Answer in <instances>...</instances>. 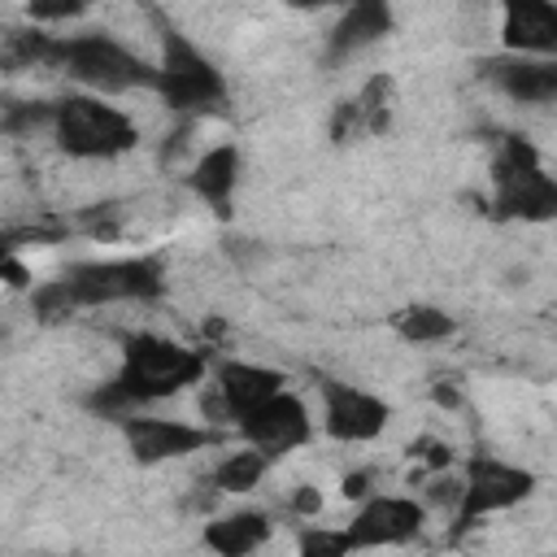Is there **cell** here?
<instances>
[{"mask_svg":"<svg viewBox=\"0 0 557 557\" xmlns=\"http://www.w3.org/2000/svg\"><path fill=\"white\" fill-rule=\"evenodd\" d=\"M387 418H392V405L379 400L374 392L352 387V383H335V379L322 383V426L331 440L366 444V440L383 435Z\"/></svg>","mask_w":557,"mask_h":557,"instance_id":"11","label":"cell"},{"mask_svg":"<svg viewBox=\"0 0 557 557\" xmlns=\"http://www.w3.org/2000/svg\"><path fill=\"white\" fill-rule=\"evenodd\" d=\"M392 326H396V335L405 344H440V339H448L457 331L453 313H444L435 305H409V309H400L392 318Z\"/></svg>","mask_w":557,"mask_h":557,"instance_id":"21","label":"cell"},{"mask_svg":"<svg viewBox=\"0 0 557 557\" xmlns=\"http://www.w3.org/2000/svg\"><path fill=\"white\" fill-rule=\"evenodd\" d=\"M322 509V492L318 487H296V496H292V513H300V518H313Z\"/></svg>","mask_w":557,"mask_h":557,"instance_id":"28","label":"cell"},{"mask_svg":"<svg viewBox=\"0 0 557 557\" xmlns=\"http://www.w3.org/2000/svg\"><path fill=\"white\" fill-rule=\"evenodd\" d=\"M457 500H461V474H448V470H440L431 483H426V500L422 505H440V509H457Z\"/></svg>","mask_w":557,"mask_h":557,"instance_id":"25","label":"cell"},{"mask_svg":"<svg viewBox=\"0 0 557 557\" xmlns=\"http://www.w3.org/2000/svg\"><path fill=\"white\" fill-rule=\"evenodd\" d=\"M205 370H209L205 352H196V348H187L178 339L139 331V335L122 339V366H117V374L109 383H100L87 396V409L122 422L144 405H157L165 396L187 392L191 383L205 379Z\"/></svg>","mask_w":557,"mask_h":557,"instance_id":"1","label":"cell"},{"mask_svg":"<svg viewBox=\"0 0 557 557\" xmlns=\"http://www.w3.org/2000/svg\"><path fill=\"white\" fill-rule=\"evenodd\" d=\"M348 553L352 544L344 527H305L296 544V557H348Z\"/></svg>","mask_w":557,"mask_h":557,"instance_id":"22","label":"cell"},{"mask_svg":"<svg viewBox=\"0 0 557 557\" xmlns=\"http://www.w3.org/2000/svg\"><path fill=\"white\" fill-rule=\"evenodd\" d=\"M52 65L65 70L74 83L87 87V96H122L135 87L157 83V65H148L139 52L117 44L104 30H83V35H57Z\"/></svg>","mask_w":557,"mask_h":557,"instance_id":"3","label":"cell"},{"mask_svg":"<svg viewBox=\"0 0 557 557\" xmlns=\"http://www.w3.org/2000/svg\"><path fill=\"white\" fill-rule=\"evenodd\" d=\"M117 205H91V209H83L78 213V231H87V235H117Z\"/></svg>","mask_w":557,"mask_h":557,"instance_id":"26","label":"cell"},{"mask_svg":"<svg viewBox=\"0 0 557 557\" xmlns=\"http://www.w3.org/2000/svg\"><path fill=\"white\" fill-rule=\"evenodd\" d=\"M218 400L226 409V422H239L248 418L257 405H265L270 396L283 392V374L270 370V366H257V361H222L218 374Z\"/></svg>","mask_w":557,"mask_h":557,"instance_id":"13","label":"cell"},{"mask_svg":"<svg viewBox=\"0 0 557 557\" xmlns=\"http://www.w3.org/2000/svg\"><path fill=\"white\" fill-rule=\"evenodd\" d=\"M52 135H57L61 152H70L78 161H109V157H122L139 144L135 122L117 104H109L100 96H87V91H74L65 100H57Z\"/></svg>","mask_w":557,"mask_h":557,"instance_id":"4","label":"cell"},{"mask_svg":"<svg viewBox=\"0 0 557 557\" xmlns=\"http://www.w3.org/2000/svg\"><path fill=\"white\" fill-rule=\"evenodd\" d=\"M152 91L170 104V113L178 117H200L226 104V78L222 70L178 30L161 35V61H157V83Z\"/></svg>","mask_w":557,"mask_h":557,"instance_id":"5","label":"cell"},{"mask_svg":"<svg viewBox=\"0 0 557 557\" xmlns=\"http://www.w3.org/2000/svg\"><path fill=\"white\" fill-rule=\"evenodd\" d=\"M122 440H126V448L139 466H157V461H178V457L218 448L222 431L218 426H191V422H178V418L131 413V418H122Z\"/></svg>","mask_w":557,"mask_h":557,"instance_id":"8","label":"cell"},{"mask_svg":"<svg viewBox=\"0 0 557 557\" xmlns=\"http://www.w3.org/2000/svg\"><path fill=\"white\" fill-rule=\"evenodd\" d=\"M52 113H57V104H48V100L9 104L4 117H0V131H4V135H30V131H39V126H52Z\"/></svg>","mask_w":557,"mask_h":557,"instance_id":"23","label":"cell"},{"mask_svg":"<svg viewBox=\"0 0 557 557\" xmlns=\"http://www.w3.org/2000/svg\"><path fill=\"white\" fill-rule=\"evenodd\" d=\"M370 470H352V474H344V483H339V492L348 496V500H366L370 496Z\"/></svg>","mask_w":557,"mask_h":557,"instance_id":"29","label":"cell"},{"mask_svg":"<svg viewBox=\"0 0 557 557\" xmlns=\"http://www.w3.org/2000/svg\"><path fill=\"white\" fill-rule=\"evenodd\" d=\"M392 30V9L379 4V0H366V4H352L326 35V61H348L357 57L361 48L379 44L383 35Z\"/></svg>","mask_w":557,"mask_h":557,"instance_id":"17","label":"cell"},{"mask_svg":"<svg viewBox=\"0 0 557 557\" xmlns=\"http://www.w3.org/2000/svg\"><path fill=\"white\" fill-rule=\"evenodd\" d=\"M531 492H535V474L531 470L509 466V461L487 457V453H474L466 461V470H461V500H457V522H453L448 535L461 540L470 527H479V518L500 513V509H513Z\"/></svg>","mask_w":557,"mask_h":557,"instance_id":"7","label":"cell"},{"mask_svg":"<svg viewBox=\"0 0 557 557\" xmlns=\"http://www.w3.org/2000/svg\"><path fill=\"white\" fill-rule=\"evenodd\" d=\"M165 292V265L157 257H109V261H74L57 278H44L30 292V309L44 322H61L78 309L122 305V300H157Z\"/></svg>","mask_w":557,"mask_h":557,"instance_id":"2","label":"cell"},{"mask_svg":"<svg viewBox=\"0 0 557 557\" xmlns=\"http://www.w3.org/2000/svg\"><path fill=\"white\" fill-rule=\"evenodd\" d=\"M265 470H270V461H265L257 448H239V453H226V457L213 466L209 487L222 492V496H244V492H252V487L265 479Z\"/></svg>","mask_w":557,"mask_h":557,"instance_id":"19","label":"cell"},{"mask_svg":"<svg viewBox=\"0 0 557 557\" xmlns=\"http://www.w3.org/2000/svg\"><path fill=\"white\" fill-rule=\"evenodd\" d=\"M270 540V518L261 509H235L205 522V544L218 557H252Z\"/></svg>","mask_w":557,"mask_h":557,"instance_id":"18","label":"cell"},{"mask_svg":"<svg viewBox=\"0 0 557 557\" xmlns=\"http://www.w3.org/2000/svg\"><path fill=\"white\" fill-rule=\"evenodd\" d=\"M191 191L213 209V213H231V196L239 187V148L235 144H213L196 157L191 174H187Z\"/></svg>","mask_w":557,"mask_h":557,"instance_id":"16","label":"cell"},{"mask_svg":"<svg viewBox=\"0 0 557 557\" xmlns=\"http://www.w3.org/2000/svg\"><path fill=\"white\" fill-rule=\"evenodd\" d=\"M492 209L500 218H522V222H548L557 213V183L522 135H505L500 144L492 170Z\"/></svg>","mask_w":557,"mask_h":557,"instance_id":"6","label":"cell"},{"mask_svg":"<svg viewBox=\"0 0 557 557\" xmlns=\"http://www.w3.org/2000/svg\"><path fill=\"white\" fill-rule=\"evenodd\" d=\"M392 104H396L392 74H370L357 96H348V100L335 104V113H331V139L335 144H348V139H361V135H383L387 122H392Z\"/></svg>","mask_w":557,"mask_h":557,"instance_id":"12","label":"cell"},{"mask_svg":"<svg viewBox=\"0 0 557 557\" xmlns=\"http://www.w3.org/2000/svg\"><path fill=\"white\" fill-rule=\"evenodd\" d=\"M409 453H413L426 470H435V474H440V470H453V448H448L444 440H435V435L413 440V444H409Z\"/></svg>","mask_w":557,"mask_h":557,"instance_id":"24","label":"cell"},{"mask_svg":"<svg viewBox=\"0 0 557 557\" xmlns=\"http://www.w3.org/2000/svg\"><path fill=\"white\" fill-rule=\"evenodd\" d=\"M52 48H57V35H48V30H39V26L4 30V35H0V70L52 65Z\"/></svg>","mask_w":557,"mask_h":557,"instance_id":"20","label":"cell"},{"mask_svg":"<svg viewBox=\"0 0 557 557\" xmlns=\"http://www.w3.org/2000/svg\"><path fill=\"white\" fill-rule=\"evenodd\" d=\"M426 505L413 496H366L361 509L348 518V544L357 548H396L422 535Z\"/></svg>","mask_w":557,"mask_h":557,"instance_id":"9","label":"cell"},{"mask_svg":"<svg viewBox=\"0 0 557 557\" xmlns=\"http://www.w3.org/2000/svg\"><path fill=\"white\" fill-rule=\"evenodd\" d=\"M235 426H239L244 444L257 448L265 461L283 457V453H292V448H300V444H309V435H313L309 409H305V400L292 396V392L270 396L265 405H257V409H252L248 418H239Z\"/></svg>","mask_w":557,"mask_h":557,"instance_id":"10","label":"cell"},{"mask_svg":"<svg viewBox=\"0 0 557 557\" xmlns=\"http://www.w3.org/2000/svg\"><path fill=\"white\" fill-rule=\"evenodd\" d=\"M500 39H505V52L509 57L553 61V52H557V9L553 4H535V0L505 4Z\"/></svg>","mask_w":557,"mask_h":557,"instance_id":"15","label":"cell"},{"mask_svg":"<svg viewBox=\"0 0 557 557\" xmlns=\"http://www.w3.org/2000/svg\"><path fill=\"white\" fill-rule=\"evenodd\" d=\"M483 78L518 104H548L557 100V65L540 57H492Z\"/></svg>","mask_w":557,"mask_h":557,"instance_id":"14","label":"cell"},{"mask_svg":"<svg viewBox=\"0 0 557 557\" xmlns=\"http://www.w3.org/2000/svg\"><path fill=\"white\" fill-rule=\"evenodd\" d=\"M78 13H83V4H30V22L35 26L39 22H70Z\"/></svg>","mask_w":557,"mask_h":557,"instance_id":"27","label":"cell"},{"mask_svg":"<svg viewBox=\"0 0 557 557\" xmlns=\"http://www.w3.org/2000/svg\"><path fill=\"white\" fill-rule=\"evenodd\" d=\"M435 400H440L444 409H457V405H461V392L448 387V383H435Z\"/></svg>","mask_w":557,"mask_h":557,"instance_id":"30","label":"cell"}]
</instances>
